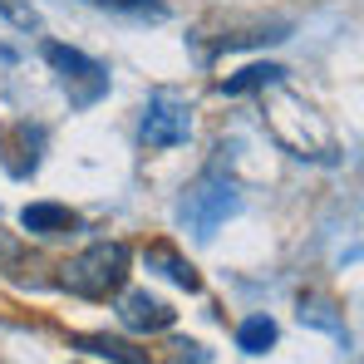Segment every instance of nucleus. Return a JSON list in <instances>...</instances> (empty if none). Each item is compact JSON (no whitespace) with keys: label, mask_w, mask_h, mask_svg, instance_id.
<instances>
[{"label":"nucleus","mask_w":364,"mask_h":364,"mask_svg":"<svg viewBox=\"0 0 364 364\" xmlns=\"http://www.w3.org/2000/svg\"><path fill=\"white\" fill-rule=\"evenodd\" d=\"M143 261H148V271H158V276H168L173 286H182V291H202V276H197V266L187 261V256H178V246L168 242H153L148 251H143Z\"/></svg>","instance_id":"1a4fd4ad"},{"label":"nucleus","mask_w":364,"mask_h":364,"mask_svg":"<svg viewBox=\"0 0 364 364\" xmlns=\"http://www.w3.org/2000/svg\"><path fill=\"white\" fill-rule=\"evenodd\" d=\"M286 84V69L281 64H246L242 74L222 79V94H251V89H281Z\"/></svg>","instance_id":"9d476101"},{"label":"nucleus","mask_w":364,"mask_h":364,"mask_svg":"<svg viewBox=\"0 0 364 364\" xmlns=\"http://www.w3.org/2000/svg\"><path fill=\"white\" fill-rule=\"evenodd\" d=\"M45 64L60 74V84L74 109H89V104H99L109 94V69L99 60H89V55H79V50H69V45H60V40L45 45Z\"/></svg>","instance_id":"20e7f679"},{"label":"nucleus","mask_w":364,"mask_h":364,"mask_svg":"<svg viewBox=\"0 0 364 364\" xmlns=\"http://www.w3.org/2000/svg\"><path fill=\"white\" fill-rule=\"evenodd\" d=\"M99 5H114V10H133V15H143V10H158V0H99Z\"/></svg>","instance_id":"2eb2a0df"},{"label":"nucleus","mask_w":364,"mask_h":364,"mask_svg":"<svg viewBox=\"0 0 364 364\" xmlns=\"http://www.w3.org/2000/svg\"><path fill=\"white\" fill-rule=\"evenodd\" d=\"M187 138H192V104H182L178 94H153L138 119V143L163 153V148H182Z\"/></svg>","instance_id":"39448f33"},{"label":"nucleus","mask_w":364,"mask_h":364,"mask_svg":"<svg viewBox=\"0 0 364 364\" xmlns=\"http://www.w3.org/2000/svg\"><path fill=\"white\" fill-rule=\"evenodd\" d=\"M271 345H276V320H271V315H246L242 325H237V350L266 355Z\"/></svg>","instance_id":"f8f14e48"},{"label":"nucleus","mask_w":364,"mask_h":364,"mask_svg":"<svg viewBox=\"0 0 364 364\" xmlns=\"http://www.w3.org/2000/svg\"><path fill=\"white\" fill-rule=\"evenodd\" d=\"M119 320H123V330H133V335H163V330H173L178 310L168 301H158V296H148V291H123Z\"/></svg>","instance_id":"0eeeda50"},{"label":"nucleus","mask_w":364,"mask_h":364,"mask_svg":"<svg viewBox=\"0 0 364 364\" xmlns=\"http://www.w3.org/2000/svg\"><path fill=\"white\" fill-rule=\"evenodd\" d=\"M20 227L30 232V237H69L74 227H79V212H69L60 202H30L25 212H20Z\"/></svg>","instance_id":"6e6552de"},{"label":"nucleus","mask_w":364,"mask_h":364,"mask_svg":"<svg viewBox=\"0 0 364 364\" xmlns=\"http://www.w3.org/2000/svg\"><path fill=\"white\" fill-rule=\"evenodd\" d=\"M301 320H310V325H325V330H335V335H345V325L330 315V305L315 301V296H301Z\"/></svg>","instance_id":"ddd939ff"},{"label":"nucleus","mask_w":364,"mask_h":364,"mask_svg":"<svg viewBox=\"0 0 364 364\" xmlns=\"http://www.w3.org/2000/svg\"><path fill=\"white\" fill-rule=\"evenodd\" d=\"M237 212H242V187L227 178V173H217V168L202 173L178 202V222L197 237V242H212L217 227H222L227 217H237Z\"/></svg>","instance_id":"7ed1b4c3"},{"label":"nucleus","mask_w":364,"mask_h":364,"mask_svg":"<svg viewBox=\"0 0 364 364\" xmlns=\"http://www.w3.org/2000/svg\"><path fill=\"white\" fill-rule=\"evenodd\" d=\"M266 123H271V138H276L286 153L310 158V163H340L335 133L325 128V119H320L305 99H296V94H276V99L266 104Z\"/></svg>","instance_id":"f257e3e1"},{"label":"nucleus","mask_w":364,"mask_h":364,"mask_svg":"<svg viewBox=\"0 0 364 364\" xmlns=\"http://www.w3.org/2000/svg\"><path fill=\"white\" fill-rule=\"evenodd\" d=\"M74 350H89V355L114 360V364H153L148 355H138L128 340H109V335H79V340H74Z\"/></svg>","instance_id":"9b49d317"},{"label":"nucleus","mask_w":364,"mask_h":364,"mask_svg":"<svg viewBox=\"0 0 364 364\" xmlns=\"http://www.w3.org/2000/svg\"><path fill=\"white\" fill-rule=\"evenodd\" d=\"M45 153V128L40 123H0V168L10 178H35Z\"/></svg>","instance_id":"423d86ee"},{"label":"nucleus","mask_w":364,"mask_h":364,"mask_svg":"<svg viewBox=\"0 0 364 364\" xmlns=\"http://www.w3.org/2000/svg\"><path fill=\"white\" fill-rule=\"evenodd\" d=\"M128 266H133L128 242H94L60 266V286L79 301H109V296L123 291Z\"/></svg>","instance_id":"f03ea898"},{"label":"nucleus","mask_w":364,"mask_h":364,"mask_svg":"<svg viewBox=\"0 0 364 364\" xmlns=\"http://www.w3.org/2000/svg\"><path fill=\"white\" fill-rule=\"evenodd\" d=\"M0 15H5L10 25H20V30H35V25H40V15H35L25 0H0Z\"/></svg>","instance_id":"4468645a"}]
</instances>
